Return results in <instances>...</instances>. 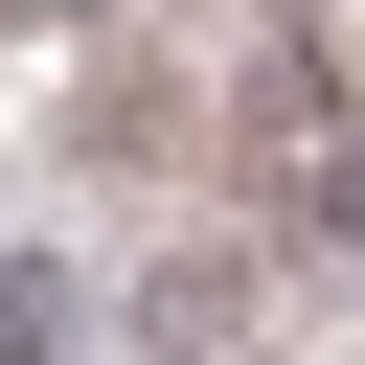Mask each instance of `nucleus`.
I'll return each mask as SVG.
<instances>
[{"mask_svg":"<svg viewBox=\"0 0 365 365\" xmlns=\"http://www.w3.org/2000/svg\"><path fill=\"white\" fill-rule=\"evenodd\" d=\"M228 342H251V251H160L114 297V365H228Z\"/></svg>","mask_w":365,"mask_h":365,"instance_id":"obj_1","label":"nucleus"},{"mask_svg":"<svg viewBox=\"0 0 365 365\" xmlns=\"http://www.w3.org/2000/svg\"><path fill=\"white\" fill-rule=\"evenodd\" d=\"M91 23H114V0H0V46H91Z\"/></svg>","mask_w":365,"mask_h":365,"instance_id":"obj_4","label":"nucleus"},{"mask_svg":"<svg viewBox=\"0 0 365 365\" xmlns=\"http://www.w3.org/2000/svg\"><path fill=\"white\" fill-rule=\"evenodd\" d=\"M68 342H91V274L68 251H0V365H68Z\"/></svg>","mask_w":365,"mask_h":365,"instance_id":"obj_2","label":"nucleus"},{"mask_svg":"<svg viewBox=\"0 0 365 365\" xmlns=\"http://www.w3.org/2000/svg\"><path fill=\"white\" fill-rule=\"evenodd\" d=\"M297 251H365V114H319V160H297Z\"/></svg>","mask_w":365,"mask_h":365,"instance_id":"obj_3","label":"nucleus"}]
</instances>
